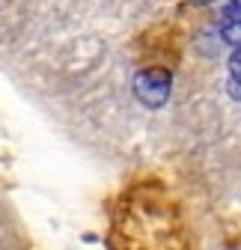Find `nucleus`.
I'll return each mask as SVG.
<instances>
[{
	"mask_svg": "<svg viewBox=\"0 0 241 250\" xmlns=\"http://www.w3.org/2000/svg\"><path fill=\"white\" fill-rule=\"evenodd\" d=\"M170 89H173V75L167 69L149 66V69H140L134 75V96H137V102L146 104V107H152V110L167 104Z\"/></svg>",
	"mask_w": 241,
	"mask_h": 250,
	"instance_id": "1",
	"label": "nucleus"
},
{
	"mask_svg": "<svg viewBox=\"0 0 241 250\" xmlns=\"http://www.w3.org/2000/svg\"><path fill=\"white\" fill-rule=\"evenodd\" d=\"M218 33L226 45H241V6H221V27Z\"/></svg>",
	"mask_w": 241,
	"mask_h": 250,
	"instance_id": "2",
	"label": "nucleus"
},
{
	"mask_svg": "<svg viewBox=\"0 0 241 250\" xmlns=\"http://www.w3.org/2000/svg\"><path fill=\"white\" fill-rule=\"evenodd\" d=\"M229 96L241 99V45L235 48V54L229 60Z\"/></svg>",
	"mask_w": 241,
	"mask_h": 250,
	"instance_id": "3",
	"label": "nucleus"
},
{
	"mask_svg": "<svg viewBox=\"0 0 241 250\" xmlns=\"http://www.w3.org/2000/svg\"><path fill=\"white\" fill-rule=\"evenodd\" d=\"M221 6H241V0H218Z\"/></svg>",
	"mask_w": 241,
	"mask_h": 250,
	"instance_id": "4",
	"label": "nucleus"
}]
</instances>
